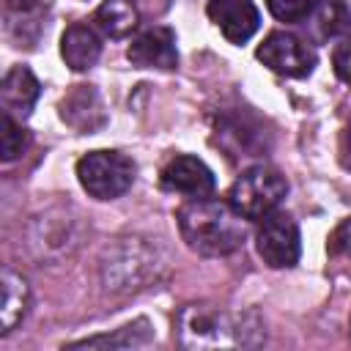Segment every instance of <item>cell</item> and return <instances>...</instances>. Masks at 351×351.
Wrapping results in <instances>:
<instances>
[{"label": "cell", "instance_id": "20", "mask_svg": "<svg viewBox=\"0 0 351 351\" xmlns=\"http://www.w3.org/2000/svg\"><path fill=\"white\" fill-rule=\"evenodd\" d=\"M326 252L329 258L340 261V263H348L351 266V217L343 219L326 239Z\"/></svg>", "mask_w": 351, "mask_h": 351}, {"label": "cell", "instance_id": "9", "mask_svg": "<svg viewBox=\"0 0 351 351\" xmlns=\"http://www.w3.org/2000/svg\"><path fill=\"white\" fill-rule=\"evenodd\" d=\"M126 58L137 69H162L170 71L178 66V49H176V33L165 25L143 30L126 49Z\"/></svg>", "mask_w": 351, "mask_h": 351}, {"label": "cell", "instance_id": "18", "mask_svg": "<svg viewBox=\"0 0 351 351\" xmlns=\"http://www.w3.org/2000/svg\"><path fill=\"white\" fill-rule=\"evenodd\" d=\"M30 137L22 129V123H16L14 115L3 112V162H14L19 154H25Z\"/></svg>", "mask_w": 351, "mask_h": 351}, {"label": "cell", "instance_id": "3", "mask_svg": "<svg viewBox=\"0 0 351 351\" xmlns=\"http://www.w3.org/2000/svg\"><path fill=\"white\" fill-rule=\"evenodd\" d=\"M159 255L156 247L148 244V239H121L115 247H110L101 258V280L110 291L132 293L140 288H148L151 280L159 277Z\"/></svg>", "mask_w": 351, "mask_h": 351}, {"label": "cell", "instance_id": "4", "mask_svg": "<svg viewBox=\"0 0 351 351\" xmlns=\"http://www.w3.org/2000/svg\"><path fill=\"white\" fill-rule=\"evenodd\" d=\"M285 192H288V181L280 170H274L269 165H255L233 181L228 203L244 219H261L280 206Z\"/></svg>", "mask_w": 351, "mask_h": 351}, {"label": "cell", "instance_id": "1", "mask_svg": "<svg viewBox=\"0 0 351 351\" xmlns=\"http://www.w3.org/2000/svg\"><path fill=\"white\" fill-rule=\"evenodd\" d=\"M176 219L186 247L208 258L230 255L244 244L247 236L244 217L230 203H219L208 197H195L184 203L176 211Z\"/></svg>", "mask_w": 351, "mask_h": 351}, {"label": "cell", "instance_id": "6", "mask_svg": "<svg viewBox=\"0 0 351 351\" xmlns=\"http://www.w3.org/2000/svg\"><path fill=\"white\" fill-rule=\"evenodd\" d=\"M255 247H258V255L263 258V263H269L271 269L296 266V261L302 255V236H299L296 219L282 211H271V214L261 217V225L255 233Z\"/></svg>", "mask_w": 351, "mask_h": 351}, {"label": "cell", "instance_id": "15", "mask_svg": "<svg viewBox=\"0 0 351 351\" xmlns=\"http://www.w3.org/2000/svg\"><path fill=\"white\" fill-rule=\"evenodd\" d=\"M307 19L318 41H329L351 33V11L343 0H318Z\"/></svg>", "mask_w": 351, "mask_h": 351}, {"label": "cell", "instance_id": "8", "mask_svg": "<svg viewBox=\"0 0 351 351\" xmlns=\"http://www.w3.org/2000/svg\"><path fill=\"white\" fill-rule=\"evenodd\" d=\"M159 184L165 192H173V195H184L189 200L195 197H208L214 192V173L208 170V165L197 156H189V154H181V156H173L162 173H159Z\"/></svg>", "mask_w": 351, "mask_h": 351}, {"label": "cell", "instance_id": "12", "mask_svg": "<svg viewBox=\"0 0 351 351\" xmlns=\"http://www.w3.org/2000/svg\"><path fill=\"white\" fill-rule=\"evenodd\" d=\"M38 93H41V85H38L36 74L27 66H11L0 85L3 112L14 115V118H27Z\"/></svg>", "mask_w": 351, "mask_h": 351}, {"label": "cell", "instance_id": "7", "mask_svg": "<svg viewBox=\"0 0 351 351\" xmlns=\"http://www.w3.org/2000/svg\"><path fill=\"white\" fill-rule=\"evenodd\" d=\"M255 55L263 66H269L271 71H277L282 77H307L315 69L313 47L304 38H299L288 30L269 33Z\"/></svg>", "mask_w": 351, "mask_h": 351}, {"label": "cell", "instance_id": "22", "mask_svg": "<svg viewBox=\"0 0 351 351\" xmlns=\"http://www.w3.org/2000/svg\"><path fill=\"white\" fill-rule=\"evenodd\" d=\"M346 145H348V154H351V121H348V129H346Z\"/></svg>", "mask_w": 351, "mask_h": 351}, {"label": "cell", "instance_id": "16", "mask_svg": "<svg viewBox=\"0 0 351 351\" xmlns=\"http://www.w3.org/2000/svg\"><path fill=\"white\" fill-rule=\"evenodd\" d=\"M137 19H140V11L134 0H104L93 11V25L110 38L129 36L137 27Z\"/></svg>", "mask_w": 351, "mask_h": 351}, {"label": "cell", "instance_id": "5", "mask_svg": "<svg viewBox=\"0 0 351 351\" xmlns=\"http://www.w3.org/2000/svg\"><path fill=\"white\" fill-rule=\"evenodd\" d=\"M134 162L121 151H90L77 162L82 189L96 200H115L134 184Z\"/></svg>", "mask_w": 351, "mask_h": 351}, {"label": "cell", "instance_id": "21", "mask_svg": "<svg viewBox=\"0 0 351 351\" xmlns=\"http://www.w3.org/2000/svg\"><path fill=\"white\" fill-rule=\"evenodd\" d=\"M332 66H335V74L351 85V38H343L335 49H332Z\"/></svg>", "mask_w": 351, "mask_h": 351}, {"label": "cell", "instance_id": "14", "mask_svg": "<svg viewBox=\"0 0 351 351\" xmlns=\"http://www.w3.org/2000/svg\"><path fill=\"white\" fill-rule=\"evenodd\" d=\"M154 340V326L151 321L145 318H137L121 329H115L112 335H96V337H85V340H74L69 343L71 348H121V351H129V348H145L148 343Z\"/></svg>", "mask_w": 351, "mask_h": 351}, {"label": "cell", "instance_id": "19", "mask_svg": "<svg viewBox=\"0 0 351 351\" xmlns=\"http://www.w3.org/2000/svg\"><path fill=\"white\" fill-rule=\"evenodd\" d=\"M313 5H315V0H266V8L271 11V16L280 22H291V25L304 22L310 16Z\"/></svg>", "mask_w": 351, "mask_h": 351}, {"label": "cell", "instance_id": "17", "mask_svg": "<svg viewBox=\"0 0 351 351\" xmlns=\"http://www.w3.org/2000/svg\"><path fill=\"white\" fill-rule=\"evenodd\" d=\"M27 302H30V288H27V280L22 274H16L14 269H3V335H8L25 315L27 310Z\"/></svg>", "mask_w": 351, "mask_h": 351}, {"label": "cell", "instance_id": "10", "mask_svg": "<svg viewBox=\"0 0 351 351\" xmlns=\"http://www.w3.org/2000/svg\"><path fill=\"white\" fill-rule=\"evenodd\" d=\"M206 14L230 44L250 41L261 27V14L252 0H208Z\"/></svg>", "mask_w": 351, "mask_h": 351}, {"label": "cell", "instance_id": "13", "mask_svg": "<svg viewBox=\"0 0 351 351\" xmlns=\"http://www.w3.org/2000/svg\"><path fill=\"white\" fill-rule=\"evenodd\" d=\"M60 55L71 71H85L99 60L101 38L96 36L93 27L77 22V25L66 27V33L60 36Z\"/></svg>", "mask_w": 351, "mask_h": 351}, {"label": "cell", "instance_id": "2", "mask_svg": "<svg viewBox=\"0 0 351 351\" xmlns=\"http://www.w3.org/2000/svg\"><path fill=\"white\" fill-rule=\"evenodd\" d=\"M263 324L255 313H228L206 304H189L178 313V343L184 348L261 346Z\"/></svg>", "mask_w": 351, "mask_h": 351}, {"label": "cell", "instance_id": "11", "mask_svg": "<svg viewBox=\"0 0 351 351\" xmlns=\"http://www.w3.org/2000/svg\"><path fill=\"white\" fill-rule=\"evenodd\" d=\"M60 118L74 132H96L107 123L101 93L93 85H74L60 101Z\"/></svg>", "mask_w": 351, "mask_h": 351}]
</instances>
